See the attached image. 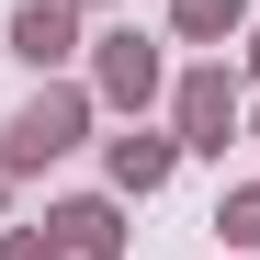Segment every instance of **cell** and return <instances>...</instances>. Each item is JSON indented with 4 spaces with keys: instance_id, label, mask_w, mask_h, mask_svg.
Listing matches in <instances>:
<instances>
[{
    "instance_id": "1",
    "label": "cell",
    "mask_w": 260,
    "mask_h": 260,
    "mask_svg": "<svg viewBox=\"0 0 260 260\" xmlns=\"http://www.w3.org/2000/svg\"><path fill=\"white\" fill-rule=\"evenodd\" d=\"M68 136H79V91H46L34 113H12V147H0V170H46Z\"/></svg>"
},
{
    "instance_id": "2",
    "label": "cell",
    "mask_w": 260,
    "mask_h": 260,
    "mask_svg": "<svg viewBox=\"0 0 260 260\" xmlns=\"http://www.w3.org/2000/svg\"><path fill=\"white\" fill-rule=\"evenodd\" d=\"M226 124H238V102H226V79H192V91H181V147H226Z\"/></svg>"
},
{
    "instance_id": "3",
    "label": "cell",
    "mask_w": 260,
    "mask_h": 260,
    "mask_svg": "<svg viewBox=\"0 0 260 260\" xmlns=\"http://www.w3.org/2000/svg\"><path fill=\"white\" fill-rule=\"evenodd\" d=\"M12 57H34V68L68 57V12H57V0H23V12H12Z\"/></svg>"
},
{
    "instance_id": "4",
    "label": "cell",
    "mask_w": 260,
    "mask_h": 260,
    "mask_svg": "<svg viewBox=\"0 0 260 260\" xmlns=\"http://www.w3.org/2000/svg\"><path fill=\"white\" fill-rule=\"evenodd\" d=\"M102 91H113V102H147V91H158V57H147V34H113V46H102Z\"/></svg>"
},
{
    "instance_id": "5",
    "label": "cell",
    "mask_w": 260,
    "mask_h": 260,
    "mask_svg": "<svg viewBox=\"0 0 260 260\" xmlns=\"http://www.w3.org/2000/svg\"><path fill=\"white\" fill-rule=\"evenodd\" d=\"M46 226H57L46 249H79V260H113V215H102V204H68V215H46Z\"/></svg>"
},
{
    "instance_id": "6",
    "label": "cell",
    "mask_w": 260,
    "mask_h": 260,
    "mask_svg": "<svg viewBox=\"0 0 260 260\" xmlns=\"http://www.w3.org/2000/svg\"><path fill=\"white\" fill-rule=\"evenodd\" d=\"M113 181H124V192L170 181V136H113Z\"/></svg>"
},
{
    "instance_id": "7",
    "label": "cell",
    "mask_w": 260,
    "mask_h": 260,
    "mask_svg": "<svg viewBox=\"0 0 260 260\" xmlns=\"http://www.w3.org/2000/svg\"><path fill=\"white\" fill-rule=\"evenodd\" d=\"M226 23H238V0H181V34H204V46H215Z\"/></svg>"
},
{
    "instance_id": "8",
    "label": "cell",
    "mask_w": 260,
    "mask_h": 260,
    "mask_svg": "<svg viewBox=\"0 0 260 260\" xmlns=\"http://www.w3.org/2000/svg\"><path fill=\"white\" fill-rule=\"evenodd\" d=\"M226 226H238V238H260V192H249V204H226Z\"/></svg>"
},
{
    "instance_id": "9",
    "label": "cell",
    "mask_w": 260,
    "mask_h": 260,
    "mask_svg": "<svg viewBox=\"0 0 260 260\" xmlns=\"http://www.w3.org/2000/svg\"><path fill=\"white\" fill-rule=\"evenodd\" d=\"M249 68H260V46H249Z\"/></svg>"
}]
</instances>
